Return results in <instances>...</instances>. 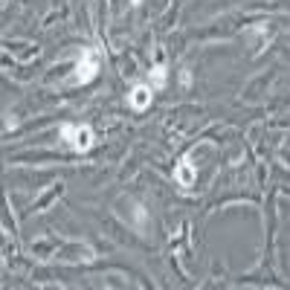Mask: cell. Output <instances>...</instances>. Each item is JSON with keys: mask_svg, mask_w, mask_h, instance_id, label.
<instances>
[{"mask_svg": "<svg viewBox=\"0 0 290 290\" xmlns=\"http://www.w3.org/2000/svg\"><path fill=\"white\" fill-rule=\"evenodd\" d=\"M64 139H70V145L76 151H87L93 145V131L90 128H76V125H64L61 128Z\"/></svg>", "mask_w": 290, "mask_h": 290, "instance_id": "6da1fadb", "label": "cell"}, {"mask_svg": "<svg viewBox=\"0 0 290 290\" xmlns=\"http://www.w3.org/2000/svg\"><path fill=\"white\" fill-rule=\"evenodd\" d=\"M96 70H99V64H96V55L90 50H84L82 53V61H79V70H76V82L79 84H87L96 79Z\"/></svg>", "mask_w": 290, "mask_h": 290, "instance_id": "7a4b0ae2", "label": "cell"}, {"mask_svg": "<svg viewBox=\"0 0 290 290\" xmlns=\"http://www.w3.org/2000/svg\"><path fill=\"white\" fill-rule=\"evenodd\" d=\"M128 102H131V108H136V110H145L148 105H151V87H145V84L134 87V93L128 96Z\"/></svg>", "mask_w": 290, "mask_h": 290, "instance_id": "3957f363", "label": "cell"}, {"mask_svg": "<svg viewBox=\"0 0 290 290\" xmlns=\"http://www.w3.org/2000/svg\"><path fill=\"white\" fill-rule=\"evenodd\" d=\"M174 177H177V183H180V186H191V183H195V172H191L189 160H183V163L177 165V172H174Z\"/></svg>", "mask_w": 290, "mask_h": 290, "instance_id": "277c9868", "label": "cell"}, {"mask_svg": "<svg viewBox=\"0 0 290 290\" xmlns=\"http://www.w3.org/2000/svg\"><path fill=\"white\" fill-rule=\"evenodd\" d=\"M154 84L157 87H163L165 84V67H154Z\"/></svg>", "mask_w": 290, "mask_h": 290, "instance_id": "5b68a950", "label": "cell"}, {"mask_svg": "<svg viewBox=\"0 0 290 290\" xmlns=\"http://www.w3.org/2000/svg\"><path fill=\"white\" fill-rule=\"evenodd\" d=\"M134 3H139V0H134Z\"/></svg>", "mask_w": 290, "mask_h": 290, "instance_id": "8992f818", "label": "cell"}]
</instances>
